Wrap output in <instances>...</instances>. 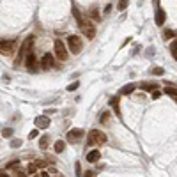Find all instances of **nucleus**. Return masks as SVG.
I'll return each instance as SVG.
<instances>
[{
    "label": "nucleus",
    "instance_id": "1",
    "mask_svg": "<svg viewBox=\"0 0 177 177\" xmlns=\"http://www.w3.org/2000/svg\"><path fill=\"white\" fill-rule=\"evenodd\" d=\"M73 14H74V18H76L78 27L82 28V32L85 34V37H87V39H94V37H96V27H94V23L90 22L88 18L82 16V14H80V11H78L76 7L73 9Z\"/></svg>",
    "mask_w": 177,
    "mask_h": 177
},
{
    "label": "nucleus",
    "instance_id": "2",
    "mask_svg": "<svg viewBox=\"0 0 177 177\" xmlns=\"http://www.w3.org/2000/svg\"><path fill=\"white\" fill-rule=\"evenodd\" d=\"M106 144V135L99 129H92L88 131V138H87V145H103Z\"/></svg>",
    "mask_w": 177,
    "mask_h": 177
},
{
    "label": "nucleus",
    "instance_id": "3",
    "mask_svg": "<svg viewBox=\"0 0 177 177\" xmlns=\"http://www.w3.org/2000/svg\"><path fill=\"white\" fill-rule=\"evenodd\" d=\"M53 53H55V57L60 62H66L67 60V46H66V43L60 41V39H55V43H53Z\"/></svg>",
    "mask_w": 177,
    "mask_h": 177
},
{
    "label": "nucleus",
    "instance_id": "4",
    "mask_svg": "<svg viewBox=\"0 0 177 177\" xmlns=\"http://www.w3.org/2000/svg\"><path fill=\"white\" fill-rule=\"evenodd\" d=\"M67 48H69L71 53L78 55V53L82 51V48H83L82 37H80V36H69V37H67Z\"/></svg>",
    "mask_w": 177,
    "mask_h": 177
},
{
    "label": "nucleus",
    "instance_id": "5",
    "mask_svg": "<svg viewBox=\"0 0 177 177\" xmlns=\"http://www.w3.org/2000/svg\"><path fill=\"white\" fill-rule=\"evenodd\" d=\"M25 67H27L30 73H37L39 71V60L34 51H28L25 55Z\"/></svg>",
    "mask_w": 177,
    "mask_h": 177
},
{
    "label": "nucleus",
    "instance_id": "6",
    "mask_svg": "<svg viewBox=\"0 0 177 177\" xmlns=\"http://www.w3.org/2000/svg\"><path fill=\"white\" fill-rule=\"evenodd\" d=\"M16 51V41H4V39H0V53L2 55H6V57H9V55H12Z\"/></svg>",
    "mask_w": 177,
    "mask_h": 177
},
{
    "label": "nucleus",
    "instance_id": "7",
    "mask_svg": "<svg viewBox=\"0 0 177 177\" xmlns=\"http://www.w3.org/2000/svg\"><path fill=\"white\" fill-rule=\"evenodd\" d=\"M82 138H83L82 127H73V129L67 131V142H69V144H76V142H80Z\"/></svg>",
    "mask_w": 177,
    "mask_h": 177
},
{
    "label": "nucleus",
    "instance_id": "8",
    "mask_svg": "<svg viewBox=\"0 0 177 177\" xmlns=\"http://www.w3.org/2000/svg\"><path fill=\"white\" fill-rule=\"evenodd\" d=\"M39 66L43 67L44 71L51 69V67H53V55H51V53H44L43 59H41V62H39Z\"/></svg>",
    "mask_w": 177,
    "mask_h": 177
},
{
    "label": "nucleus",
    "instance_id": "9",
    "mask_svg": "<svg viewBox=\"0 0 177 177\" xmlns=\"http://www.w3.org/2000/svg\"><path fill=\"white\" fill-rule=\"evenodd\" d=\"M36 127L37 129H46V127L50 126V117H46V115H39L36 117Z\"/></svg>",
    "mask_w": 177,
    "mask_h": 177
},
{
    "label": "nucleus",
    "instance_id": "10",
    "mask_svg": "<svg viewBox=\"0 0 177 177\" xmlns=\"http://www.w3.org/2000/svg\"><path fill=\"white\" fill-rule=\"evenodd\" d=\"M165 18H166V12L163 11L161 7H158V9H156V14H154L156 25H163V23H165Z\"/></svg>",
    "mask_w": 177,
    "mask_h": 177
},
{
    "label": "nucleus",
    "instance_id": "11",
    "mask_svg": "<svg viewBox=\"0 0 177 177\" xmlns=\"http://www.w3.org/2000/svg\"><path fill=\"white\" fill-rule=\"evenodd\" d=\"M99 160H101V152L98 149H92L87 154V161H88V163H98Z\"/></svg>",
    "mask_w": 177,
    "mask_h": 177
},
{
    "label": "nucleus",
    "instance_id": "12",
    "mask_svg": "<svg viewBox=\"0 0 177 177\" xmlns=\"http://www.w3.org/2000/svg\"><path fill=\"white\" fill-rule=\"evenodd\" d=\"M110 106L113 108V112H115V115H117V117H121V106H119V98H117V96L110 98Z\"/></svg>",
    "mask_w": 177,
    "mask_h": 177
},
{
    "label": "nucleus",
    "instance_id": "13",
    "mask_svg": "<svg viewBox=\"0 0 177 177\" xmlns=\"http://www.w3.org/2000/svg\"><path fill=\"white\" fill-rule=\"evenodd\" d=\"M135 88H136V83H127V85H124V87L121 88V94L122 96H124V94H131Z\"/></svg>",
    "mask_w": 177,
    "mask_h": 177
},
{
    "label": "nucleus",
    "instance_id": "14",
    "mask_svg": "<svg viewBox=\"0 0 177 177\" xmlns=\"http://www.w3.org/2000/svg\"><path fill=\"white\" fill-rule=\"evenodd\" d=\"M53 149H55L57 154H60V152H64V149H66V142L64 140H57L55 145H53Z\"/></svg>",
    "mask_w": 177,
    "mask_h": 177
},
{
    "label": "nucleus",
    "instance_id": "15",
    "mask_svg": "<svg viewBox=\"0 0 177 177\" xmlns=\"http://www.w3.org/2000/svg\"><path fill=\"white\" fill-rule=\"evenodd\" d=\"M140 87L144 88V90H149V92H152L154 88H158V85H156V83H151V82H142V83H140Z\"/></svg>",
    "mask_w": 177,
    "mask_h": 177
},
{
    "label": "nucleus",
    "instance_id": "16",
    "mask_svg": "<svg viewBox=\"0 0 177 177\" xmlns=\"http://www.w3.org/2000/svg\"><path fill=\"white\" fill-rule=\"evenodd\" d=\"M48 142H50V136H48V135H44V136H41V138H39V147H41V149H48Z\"/></svg>",
    "mask_w": 177,
    "mask_h": 177
},
{
    "label": "nucleus",
    "instance_id": "17",
    "mask_svg": "<svg viewBox=\"0 0 177 177\" xmlns=\"http://www.w3.org/2000/svg\"><path fill=\"white\" fill-rule=\"evenodd\" d=\"M18 166H20V160H12L6 165V168L7 170H12V168H18Z\"/></svg>",
    "mask_w": 177,
    "mask_h": 177
},
{
    "label": "nucleus",
    "instance_id": "18",
    "mask_svg": "<svg viewBox=\"0 0 177 177\" xmlns=\"http://www.w3.org/2000/svg\"><path fill=\"white\" fill-rule=\"evenodd\" d=\"M36 172H37V165H36V163H30V165L27 166V174L28 175H34Z\"/></svg>",
    "mask_w": 177,
    "mask_h": 177
},
{
    "label": "nucleus",
    "instance_id": "19",
    "mask_svg": "<svg viewBox=\"0 0 177 177\" xmlns=\"http://www.w3.org/2000/svg\"><path fill=\"white\" fill-rule=\"evenodd\" d=\"M165 94L172 96V98H177V88L175 87H166L165 88Z\"/></svg>",
    "mask_w": 177,
    "mask_h": 177
},
{
    "label": "nucleus",
    "instance_id": "20",
    "mask_svg": "<svg viewBox=\"0 0 177 177\" xmlns=\"http://www.w3.org/2000/svg\"><path fill=\"white\" fill-rule=\"evenodd\" d=\"M2 136H4V138H11L12 136V129L11 127H4V129H2Z\"/></svg>",
    "mask_w": 177,
    "mask_h": 177
},
{
    "label": "nucleus",
    "instance_id": "21",
    "mask_svg": "<svg viewBox=\"0 0 177 177\" xmlns=\"http://www.w3.org/2000/svg\"><path fill=\"white\" fill-rule=\"evenodd\" d=\"M90 20H96V22H99V12H98V9H90Z\"/></svg>",
    "mask_w": 177,
    "mask_h": 177
},
{
    "label": "nucleus",
    "instance_id": "22",
    "mask_svg": "<svg viewBox=\"0 0 177 177\" xmlns=\"http://www.w3.org/2000/svg\"><path fill=\"white\" fill-rule=\"evenodd\" d=\"M152 74H156V76H161V74H165V69L163 67H152Z\"/></svg>",
    "mask_w": 177,
    "mask_h": 177
},
{
    "label": "nucleus",
    "instance_id": "23",
    "mask_svg": "<svg viewBox=\"0 0 177 177\" xmlns=\"http://www.w3.org/2000/svg\"><path fill=\"white\" fill-rule=\"evenodd\" d=\"M78 87H80V82H73V83H69V85H67V90H69V92H74Z\"/></svg>",
    "mask_w": 177,
    "mask_h": 177
},
{
    "label": "nucleus",
    "instance_id": "24",
    "mask_svg": "<svg viewBox=\"0 0 177 177\" xmlns=\"http://www.w3.org/2000/svg\"><path fill=\"white\" fill-rule=\"evenodd\" d=\"M127 4H129V0H119V11H124V9H126L127 7Z\"/></svg>",
    "mask_w": 177,
    "mask_h": 177
},
{
    "label": "nucleus",
    "instance_id": "25",
    "mask_svg": "<svg viewBox=\"0 0 177 177\" xmlns=\"http://www.w3.org/2000/svg\"><path fill=\"white\" fill-rule=\"evenodd\" d=\"M170 51H172V55H174V59L177 60V41H174L170 46Z\"/></svg>",
    "mask_w": 177,
    "mask_h": 177
},
{
    "label": "nucleus",
    "instance_id": "26",
    "mask_svg": "<svg viewBox=\"0 0 177 177\" xmlns=\"http://www.w3.org/2000/svg\"><path fill=\"white\" fill-rule=\"evenodd\" d=\"M108 117H110V112H103V113H101V122L106 124V122H108Z\"/></svg>",
    "mask_w": 177,
    "mask_h": 177
},
{
    "label": "nucleus",
    "instance_id": "27",
    "mask_svg": "<svg viewBox=\"0 0 177 177\" xmlns=\"http://www.w3.org/2000/svg\"><path fill=\"white\" fill-rule=\"evenodd\" d=\"M37 135H39V129H32V131H30V135H28V138L34 140V138H37Z\"/></svg>",
    "mask_w": 177,
    "mask_h": 177
},
{
    "label": "nucleus",
    "instance_id": "28",
    "mask_svg": "<svg viewBox=\"0 0 177 177\" xmlns=\"http://www.w3.org/2000/svg\"><path fill=\"white\" fill-rule=\"evenodd\" d=\"M34 163L37 165V168H44V166H46V161H43V160H36Z\"/></svg>",
    "mask_w": 177,
    "mask_h": 177
},
{
    "label": "nucleus",
    "instance_id": "29",
    "mask_svg": "<svg viewBox=\"0 0 177 177\" xmlns=\"http://www.w3.org/2000/svg\"><path fill=\"white\" fill-rule=\"evenodd\" d=\"M174 36H175V34L172 32V30H165V34H163V37H165V39H172Z\"/></svg>",
    "mask_w": 177,
    "mask_h": 177
},
{
    "label": "nucleus",
    "instance_id": "30",
    "mask_svg": "<svg viewBox=\"0 0 177 177\" xmlns=\"http://www.w3.org/2000/svg\"><path fill=\"white\" fill-rule=\"evenodd\" d=\"M74 172H76L78 177H82V166H80V163H76V165H74Z\"/></svg>",
    "mask_w": 177,
    "mask_h": 177
},
{
    "label": "nucleus",
    "instance_id": "31",
    "mask_svg": "<svg viewBox=\"0 0 177 177\" xmlns=\"http://www.w3.org/2000/svg\"><path fill=\"white\" fill-rule=\"evenodd\" d=\"M20 145H22V140H11V147L16 149V147H20Z\"/></svg>",
    "mask_w": 177,
    "mask_h": 177
},
{
    "label": "nucleus",
    "instance_id": "32",
    "mask_svg": "<svg viewBox=\"0 0 177 177\" xmlns=\"http://www.w3.org/2000/svg\"><path fill=\"white\" fill-rule=\"evenodd\" d=\"M27 170H16V177H27Z\"/></svg>",
    "mask_w": 177,
    "mask_h": 177
},
{
    "label": "nucleus",
    "instance_id": "33",
    "mask_svg": "<svg viewBox=\"0 0 177 177\" xmlns=\"http://www.w3.org/2000/svg\"><path fill=\"white\" fill-rule=\"evenodd\" d=\"M82 177H96L94 172H85V174H82Z\"/></svg>",
    "mask_w": 177,
    "mask_h": 177
},
{
    "label": "nucleus",
    "instance_id": "34",
    "mask_svg": "<svg viewBox=\"0 0 177 177\" xmlns=\"http://www.w3.org/2000/svg\"><path fill=\"white\" fill-rule=\"evenodd\" d=\"M48 172H50V175H51V174H53V175H57V174H59V170H57V168H53V166H50V168H48Z\"/></svg>",
    "mask_w": 177,
    "mask_h": 177
},
{
    "label": "nucleus",
    "instance_id": "35",
    "mask_svg": "<svg viewBox=\"0 0 177 177\" xmlns=\"http://www.w3.org/2000/svg\"><path fill=\"white\" fill-rule=\"evenodd\" d=\"M160 96H161V92H160V90H152V98H154V99H158Z\"/></svg>",
    "mask_w": 177,
    "mask_h": 177
},
{
    "label": "nucleus",
    "instance_id": "36",
    "mask_svg": "<svg viewBox=\"0 0 177 177\" xmlns=\"http://www.w3.org/2000/svg\"><path fill=\"white\" fill-rule=\"evenodd\" d=\"M39 177H51V175H50V172H48V170H43Z\"/></svg>",
    "mask_w": 177,
    "mask_h": 177
},
{
    "label": "nucleus",
    "instance_id": "37",
    "mask_svg": "<svg viewBox=\"0 0 177 177\" xmlns=\"http://www.w3.org/2000/svg\"><path fill=\"white\" fill-rule=\"evenodd\" d=\"M110 11H112V6H110V4H108V6L105 7V14H108V12H110Z\"/></svg>",
    "mask_w": 177,
    "mask_h": 177
},
{
    "label": "nucleus",
    "instance_id": "38",
    "mask_svg": "<svg viewBox=\"0 0 177 177\" xmlns=\"http://www.w3.org/2000/svg\"><path fill=\"white\" fill-rule=\"evenodd\" d=\"M0 177H9V175H7V174H6L4 170H0Z\"/></svg>",
    "mask_w": 177,
    "mask_h": 177
},
{
    "label": "nucleus",
    "instance_id": "39",
    "mask_svg": "<svg viewBox=\"0 0 177 177\" xmlns=\"http://www.w3.org/2000/svg\"><path fill=\"white\" fill-rule=\"evenodd\" d=\"M53 177H64V175H62L60 172H59V174H57V175H53Z\"/></svg>",
    "mask_w": 177,
    "mask_h": 177
},
{
    "label": "nucleus",
    "instance_id": "40",
    "mask_svg": "<svg viewBox=\"0 0 177 177\" xmlns=\"http://www.w3.org/2000/svg\"><path fill=\"white\" fill-rule=\"evenodd\" d=\"M34 177H39V175H34Z\"/></svg>",
    "mask_w": 177,
    "mask_h": 177
}]
</instances>
